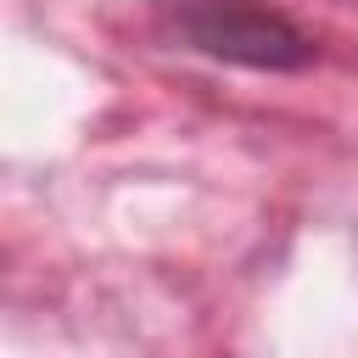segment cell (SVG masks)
I'll use <instances>...</instances> for the list:
<instances>
[{"label": "cell", "mask_w": 358, "mask_h": 358, "mask_svg": "<svg viewBox=\"0 0 358 358\" xmlns=\"http://www.w3.org/2000/svg\"><path fill=\"white\" fill-rule=\"evenodd\" d=\"M162 28L213 62H241L268 73H291L313 62V39L263 0H162Z\"/></svg>", "instance_id": "1"}]
</instances>
